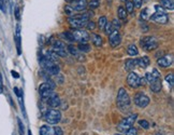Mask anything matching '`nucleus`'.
Segmentation results:
<instances>
[{
	"mask_svg": "<svg viewBox=\"0 0 174 135\" xmlns=\"http://www.w3.org/2000/svg\"><path fill=\"white\" fill-rule=\"evenodd\" d=\"M55 94L54 90H49V91H44V92H41L40 93V96L42 100H49V97L53 96Z\"/></svg>",
	"mask_w": 174,
	"mask_h": 135,
	"instance_id": "obj_27",
	"label": "nucleus"
},
{
	"mask_svg": "<svg viewBox=\"0 0 174 135\" xmlns=\"http://www.w3.org/2000/svg\"><path fill=\"white\" fill-rule=\"evenodd\" d=\"M116 135H122V134H116Z\"/></svg>",
	"mask_w": 174,
	"mask_h": 135,
	"instance_id": "obj_53",
	"label": "nucleus"
},
{
	"mask_svg": "<svg viewBox=\"0 0 174 135\" xmlns=\"http://www.w3.org/2000/svg\"><path fill=\"white\" fill-rule=\"evenodd\" d=\"M156 135H165V134H163V132H160V131H159V132L156 133Z\"/></svg>",
	"mask_w": 174,
	"mask_h": 135,
	"instance_id": "obj_49",
	"label": "nucleus"
},
{
	"mask_svg": "<svg viewBox=\"0 0 174 135\" xmlns=\"http://www.w3.org/2000/svg\"><path fill=\"white\" fill-rule=\"evenodd\" d=\"M149 20L158 24H166L169 21V17L166 13H155L154 15L149 16Z\"/></svg>",
	"mask_w": 174,
	"mask_h": 135,
	"instance_id": "obj_13",
	"label": "nucleus"
},
{
	"mask_svg": "<svg viewBox=\"0 0 174 135\" xmlns=\"http://www.w3.org/2000/svg\"><path fill=\"white\" fill-rule=\"evenodd\" d=\"M111 24H112V27H113L114 30H118V29L120 28V22H119V20L114 19Z\"/></svg>",
	"mask_w": 174,
	"mask_h": 135,
	"instance_id": "obj_33",
	"label": "nucleus"
},
{
	"mask_svg": "<svg viewBox=\"0 0 174 135\" xmlns=\"http://www.w3.org/2000/svg\"><path fill=\"white\" fill-rule=\"evenodd\" d=\"M28 135H32V134H31V131L30 130L28 131Z\"/></svg>",
	"mask_w": 174,
	"mask_h": 135,
	"instance_id": "obj_51",
	"label": "nucleus"
},
{
	"mask_svg": "<svg viewBox=\"0 0 174 135\" xmlns=\"http://www.w3.org/2000/svg\"><path fill=\"white\" fill-rule=\"evenodd\" d=\"M53 135H64V132L59 126H56L55 129H53Z\"/></svg>",
	"mask_w": 174,
	"mask_h": 135,
	"instance_id": "obj_39",
	"label": "nucleus"
},
{
	"mask_svg": "<svg viewBox=\"0 0 174 135\" xmlns=\"http://www.w3.org/2000/svg\"><path fill=\"white\" fill-rule=\"evenodd\" d=\"M109 41H110V44L113 48H116L117 45L120 44V42H122V36L118 33V30H113L109 35Z\"/></svg>",
	"mask_w": 174,
	"mask_h": 135,
	"instance_id": "obj_10",
	"label": "nucleus"
},
{
	"mask_svg": "<svg viewBox=\"0 0 174 135\" xmlns=\"http://www.w3.org/2000/svg\"><path fill=\"white\" fill-rule=\"evenodd\" d=\"M140 44L143 48L144 50L146 51H152L155 50L158 48V41L155 37H152V36H146L140 40Z\"/></svg>",
	"mask_w": 174,
	"mask_h": 135,
	"instance_id": "obj_5",
	"label": "nucleus"
},
{
	"mask_svg": "<svg viewBox=\"0 0 174 135\" xmlns=\"http://www.w3.org/2000/svg\"><path fill=\"white\" fill-rule=\"evenodd\" d=\"M155 10H156V13H166L163 8L160 7V5H155Z\"/></svg>",
	"mask_w": 174,
	"mask_h": 135,
	"instance_id": "obj_42",
	"label": "nucleus"
},
{
	"mask_svg": "<svg viewBox=\"0 0 174 135\" xmlns=\"http://www.w3.org/2000/svg\"><path fill=\"white\" fill-rule=\"evenodd\" d=\"M142 0H132V3L133 5H136V8H141L142 7Z\"/></svg>",
	"mask_w": 174,
	"mask_h": 135,
	"instance_id": "obj_41",
	"label": "nucleus"
},
{
	"mask_svg": "<svg viewBox=\"0 0 174 135\" xmlns=\"http://www.w3.org/2000/svg\"><path fill=\"white\" fill-rule=\"evenodd\" d=\"M145 79H146V81H148L149 83L153 82V76H152V73H146Z\"/></svg>",
	"mask_w": 174,
	"mask_h": 135,
	"instance_id": "obj_43",
	"label": "nucleus"
},
{
	"mask_svg": "<svg viewBox=\"0 0 174 135\" xmlns=\"http://www.w3.org/2000/svg\"><path fill=\"white\" fill-rule=\"evenodd\" d=\"M134 9V5L132 3V1H126V11L127 13H132Z\"/></svg>",
	"mask_w": 174,
	"mask_h": 135,
	"instance_id": "obj_30",
	"label": "nucleus"
},
{
	"mask_svg": "<svg viewBox=\"0 0 174 135\" xmlns=\"http://www.w3.org/2000/svg\"><path fill=\"white\" fill-rule=\"evenodd\" d=\"M125 133H126V135H136L138 131H136V128H130L129 130H127Z\"/></svg>",
	"mask_w": 174,
	"mask_h": 135,
	"instance_id": "obj_40",
	"label": "nucleus"
},
{
	"mask_svg": "<svg viewBox=\"0 0 174 135\" xmlns=\"http://www.w3.org/2000/svg\"><path fill=\"white\" fill-rule=\"evenodd\" d=\"M127 83L130 88L136 89L138 87H140V77L138 73H133V71H130V73L127 77Z\"/></svg>",
	"mask_w": 174,
	"mask_h": 135,
	"instance_id": "obj_9",
	"label": "nucleus"
},
{
	"mask_svg": "<svg viewBox=\"0 0 174 135\" xmlns=\"http://www.w3.org/2000/svg\"><path fill=\"white\" fill-rule=\"evenodd\" d=\"M163 55H165V53H163L162 51H159V52H158V53H156L155 56L157 57V59H159V56H160V57H162Z\"/></svg>",
	"mask_w": 174,
	"mask_h": 135,
	"instance_id": "obj_46",
	"label": "nucleus"
},
{
	"mask_svg": "<svg viewBox=\"0 0 174 135\" xmlns=\"http://www.w3.org/2000/svg\"><path fill=\"white\" fill-rule=\"evenodd\" d=\"M152 76H153V81H155V80H159V79H161L160 78V73H159V71L157 70L156 68H154L153 69V71H152Z\"/></svg>",
	"mask_w": 174,
	"mask_h": 135,
	"instance_id": "obj_35",
	"label": "nucleus"
},
{
	"mask_svg": "<svg viewBox=\"0 0 174 135\" xmlns=\"http://www.w3.org/2000/svg\"><path fill=\"white\" fill-rule=\"evenodd\" d=\"M11 73H12V76L14 77V78H18V77H19V76H18V73H17L16 71H14V70H12Z\"/></svg>",
	"mask_w": 174,
	"mask_h": 135,
	"instance_id": "obj_48",
	"label": "nucleus"
},
{
	"mask_svg": "<svg viewBox=\"0 0 174 135\" xmlns=\"http://www.w3.org/2000/svg\"><path fill=\"white\" fill-rule=\"evenodd\" d=\"M173 63V57L172 55L168 54V55H163L162 57H160V59H157V64L159 65L160 67H162V68H168L170 67Z\"/></svg>",
	"mask_w": 174,
	"mask_h": 135,
	"instance_id": "obj_11",
	"label": "nucleus"
},
{
	"mask_svg": "<svg viewBox=\"0 0 174 135\" xmlns=\"http://www.w3.org/2000/svg\"><path fill=\"white\" fill-rule=\"evenodd\" d=\"M43 119L49 124H57L61 120V112L57 109H47L43 115Z\"/></svg>",
	"mask_w": 174,
	"mask_h": 135,
	"instance_id": "obj_3",
	"label": "nucleus"
},
{
	"mask_svg": "<svg viewBox=\"0 0 174 135\" xmlns=\"http://www.w3.org/2000/svg\"><path fill=\"white\" fill-rule=\"evenodd\" d=\"M46 102H47V105H49L52 108H57V107H59L61 104L60 98H59V96L56 94H54L53 96L49 97V100H46Z\"/></svg>",
	"mask_w": 174,
	"mask_h": 135,
	"instance_id": "obj_16",
	"label": "nucleus"
},
{
	"mask_svg": "<svg viewBox=\"0 0 174 135\" xmlns=\"http://www.w3.org/2000/svg\"><path fill=\"white\" fill-rule=\"evenodd\" d=\"M68 1H71V0H68ZM72 1H73V0H72Z\"/></svg>",
	"mask_w": 174,
	"mask_h": 135,
	"instance_id": "obj_54",
	"label": "nucleus"
},
{
	"mask_svg": "<svg viewBox=\"0 0 174 135\" xmlns=\"http://www.w3.org/2000/svg\"><path fill=\"white\" fill-rule=\"evenodd\" d=\"M55 83L51 80L44 81L43 83H41V85L39 87V93L44 92V91H49V90H54L55 89Z\"/></svg>",
	"mask_w": 174,
	"mask_h": 135,
	"instance_id": "obj_15",
	"label": "nucleus"
},
{
	"mask_svg": "<svg viewBox=\"0 0 174 135\" xmlns=\"http://www.w3.org/2000/svg\"><path fill=\"white\" fill-rule=\"evenodd\" d=\"M108 23V19L105 16H100L98 20V27L100 30H104V27H105V24Z\"/></svg>",
	"mask_w": 174,
	"mask_h": 135,
	"instance_id": "obj_26",
	"label": "nucleus"
},
{
	"mask_svg": "<svg viewBox=\"0 0 174 135\" xmlns=\"http://www.w3.org/2000/svg\"><path fill=\"white\" fill-rule=\"evenodd\" d=\"M87 5H88L92 10L97 9V8L100 5V0H90L89 2L87 3Z\"/></svg>",
	"mask_w": 174,
	"mask_h": 135,
	"instance_id": "obj_29",
	"label": "nucleus"
},
{
	"mask_svg": "<svg viewBox=\"0 0 174 135\" xmlns=\"http://www.w3.org/2000/svg\"><path fill=\"white\" fill-rule=\"evenodd\" d=\"M15 17H16L17 20H19V9L18 8H15Z\"/></svg>",
	"mask_w": 174,
	"mask_h": 135,
	"instance_id": "obj_45",
	"label": "nucleus"
},
{
	"mask_svg": "<svg viewBox=\"0 0 174 135\" xmlns=\"http://www.w3.org/2000/svg\"><path fill=\"white\" fill-rule=\"evenodd\" d=\"M52 51L57 54L60 57H67L68 56V50H67V47L62 41L60 40H56L53 42L52 44Z\"/></svg>",
	"mask_w": 174,
	"mask_h": 135,
	"instance_id": "obj_6",
	"label": "nucleus"
},
{
	"mask_svg": "<svg viewBox=\"0 0 174 135\" xmlns=\"http://www.w3.org/2000/svg\"><path fill=\"white\" fill-rule=\"evenodd\" d=\"M73 35V38H74V41H78L79 43H87L89 41L90 37L89 34L87 33L86 30L80 28V29H74L73 31H71Z\"/></svg>",
	"mask_w": 174,
	"mask_h": 135,
	"instance_id": "obj_7",
	"label": "nucleus"
},
{
	"mask_svg": "<svg viewBox=\"0 0 174 135\" xmlns=\"http://www.w3.org/2000/svg\"><path fill=\"white\" fill-rule=\"evenodd\" d=\"M2 83V78H1V75H0V84Z\"/></svg>",
	"mask_w": 174,
	"mask_h": 135,
	"instance_id": "obj_50",
	"label": "nucleus"
},
{
	"mask_svg": "<svg viewBox=\"0 0 174 135\" xmlns=\"http://www.w3.org/2000/svg\"><path fill=\"white\" fill-rule=\"evenodd\" d=\"M160 3H161V7L165 8V9H168V10L174 9L173 0H160Z\"/></svg>",
	"mask_w": 174,
	"mask_h": 135,
	"instance_id": "obj_23",
	"label": "nucleus"
},
{
	"mask_svg": "<svg viewBox=\"0 0 174 135\" xmlns=\"http://www.w3.org/2000/svg\"><path fill=\"white\" fill-rule=\"evenodd\" d=\"M67 50H68V52L70 53L71 55H73V56L75 57L78 61H80V62H84V61H85L84 54H83L82 52H80V51L78 50V48H75L74 45H72V44L68 45Z\"/></svg>",
	"mask_w": 174,
	"mask_h": 135,
	"instance_id": "obj_12",
	"label": "nucleus"
},
{
	"mask_svg": "<svg viewBox=\"0 0 174 135\" xmlns=\"http://www.w3.org/2000/svg\"><path fill=\"white\" fill-rule=\"evenodd\" d=\"M17 122H18V126H19V131H21V133L24 132V126L23 123H22V121L19 120V119H17Z\"/></svg>",
	"mask_w": 174,
	"mask_h": 135,
	"instance_id": "obj_44",
	"label": "nucleus"
},
{
	"mask_svg": "<svg viewBox=\"0 0 174 135\" xmlns=\"http://www.w3.org/2000/svg\"><path fill=\"white\" fill-rule=\"evenodd\" d=\"M116 104L117 107L122 110H125L126 108H128L130 105V97L129 94L127 93V91L125 90V88H120L118 90L117 97H116Z\"/></svg>",
	"mask_w": 174,
	"mask_h": 135,
	"instance_id": "obj_2",
	"label": "nucleus"
},
{
	"mask_svg": "<svg viewBox=\"0 0 174 135\" xmlns=\"http://www.w3.org/2000/svg\"><path fill=\"white\" fill-rule=\"evenodd\" d=\"M92 43H94L96 47H101L102 45V37L100 35H96V34H92Z\"/></svg>",
	"mask_w": 174,
	"mask_h": 135,
	"instance_id": "obj_20",
	"label": "nucleus"
},
{
	"mask_svg": "<svg viewBox=\"0 0 174 135\" xmlns=\"http://www.w3.org/2000/svg\"><path fill=\"white\" fill-rule=\"evenodd\" d=\"M61 37H64L67 41H70V42L74 41V38H73V35L71 31H64V33L61 34Z\"/></svg>",
	"mask_w": 174,
	"mask_h": 135,
	"instance_id": "obj_28",
	"label": "nucleus"
},
{
	"mask_svg": "<svg viewBox=\"0 0 174 135\" xmlns=\"http://www.w3.org/2000/svg\"><path fill=\"white\" fill-rule=\"evenodd\" d=\"M114 29H113V27H112V24L110 23V22H108V23L105 24V27H104V33L106 34V35H110L112 31H113Z\"/></svg>",
	"mask_w": 174,
	"mask_h": 135,
	"instance_id": "obj_32",
	"label": "nucleus"
},
{
	"mask_svg": "<svg viewBox=\"0 0 174 135\" xmlns=\"http://www.w3.org/2000/svg\"><path fill=\"white\" fill-rule=\"evenodd\" d=\"M151 90L155 93L160 92V90H161V79H159V80H155L151 83Z\"/></svg>",
	"mask_w": 174,
	"mask_h": 135,
	"instance_id": "obj_19",
	"label": "nucleus"
},
{
	"mask_svg": "<svg viewBox=\"0 0 174 135\" xmlns=\"http://www.w3.org/2000/svg\"><path fill=\"white\" fill-rule=\"evenodd\" d=\"M86 27L88 30H94V29L96 28V24H95V22H92V21H88L86 24Z\"/></svg>",
	"mask_w": 174,
	"mask_h": 135,
	"instance_id": "obj_37",
	"label": "nucleus"
},
{
	"mask_svg": "<svg viewBox=\"0 0 174 135\" xmlns=\"http://www.w3.org/2000/svg\"><path fill=\"white\" fill-rule=\"evenodd\" d=\"M71 8H72L74 11H78V12L85 11L86 8H87L86 0H73Z\"/></svg>",
	"mask_w": 174,
	"mask_h": 135,
	"instance_id": "obj_14",
	"label": "nucleus"
},
{
	"mask_svg": "<svg viewBox=\"0 0 174 135\" xmlns=\"http://www.w3.org/2000/svg\"><path fill=\"white\" fill-rule=\"evenodd\" d=\"M136 66V59H129L125 62V70H127V71H132Z\"/></svg>",
	"mask_w": 174,
	"mask_h": 135,
	"instance_id": "obj_18",
	"label": "nucleus"
},
{
	"mask_svg": "<svg viewBox=\"0 0 174 135\" xmlns=\"http://www.w3.org/2000/svg\"><path fill=\"white\" fill-rule=\"evenodd\" d=\"M139 124L141 126V128L145 129V130H147V129H149V123H148L146 120H140L139 121Z\"/></svg>",
	"mask_w": 174,
	"mask_h": 135,
	"instance_id": "obj_38",
	"label": "nucleus"
},
{
	"mask_svg": "<svg viewBox=\"0 0 174 135\" xmlns=\"http://www.w3.org/2000/svg\"><path fill=\"white\" fill-rule=\"evenodd\" d=\"M65 12H66V14L68 15L69 17L74 16V10L71 8V5H66V8H65Z\"/></svg>",
	"mask_w": 174,
	"mask_h": 135,
	"instance_id": "obj_31",
	"label": "nucleus"
},
{
	"mask_svg": "<svg viewBox=\"0 0 174 135\" xmlns=\"http://www.w3.org/2000/svg\"><path fill=\"white\" fill-rule=\"evenodd\" d=\"M127 53L130 56H136V55L139 54V50H138L136 44H129L127 48Z\"/></svg>",
	"mask_w": 174,
	"mask_h": 135,
	"instance_id": "obj_21",
	"label": "nucleus"
},
{
	"mask_svg": "<svg viewBox=\"0 0 174 135\" xmlns=\"http://www.w3.org/2000/svg\"><path fill=\"white\" fill-rule=\"evenodd\" d=\"M136 118H138V115L133 114V115L128 116L127 118L122 119L119 123H118L117 130L119 131V132H126V131L129 130L130 128H132V126H133L134 122H136Z\"/></svg>",
	"mask_w": 174,
	"mask_h": 135,
	"instance_id": "obj_4",
	"label": "nucleus"
},
{
	"mask_svg": "<svg viewBox=\"0 0 174 135\" xmlns=\"http://www.w3.org/2000/svg\"><path fill=\"white\" fill-rule=\"evenodd\" d=\"M136 59V66H140L142 68H145L149 65V57L148 56H143V57H140V59Z\"/></svg>",
	"mask_w": 174,
	"mask_h": 135,
	"instance_id": "obj_17",
	"label": "nucleus"
},
{
	"mask_svg": "<svg viewBox=\"0 0 174 135\" xmlns=\"http://www.w3.org/2000/svg\"><path fill=\"white\" fill-rule=\"evenodd\" d=\"M94 16V12L92 11H88L85 12L84 14H79V15H74V16H71L68 19V22L70 23V25L72 27H74V29H80L83 28L87 24V22L90 21V17Z\"/></svg>",
	"mask_w": 174,
	"mask_h": 135,
	"instance_id": "obj_1",
	"label": "nucleus"
},
{
	"mask_svg": "<svg viewBox=\"0 0 174 135\" xmlns=\"http://www.w3.org/2000/svg\"><path fill=\"white\" fill-rule=\"evenodd\" d=\"M148 9H143L141 11V15H140V16H141V19H143L144 21H145V20H147V19H149V16H148Z\"/></svg>",
	"mask_w": 174,
	"mask_h": 135,
	"instance_id": "obj_36",
	"label": "nucleus"
},
{
	"mask_svg": "<svg viewBox=\"0 0 174 135\" xmlns=\"http://www.w3.org/2000/svg\"><path fill=\"white\" fill-rule=\"evenodd\" d=\"M90 49H92V48H90V45L88 44V43H79V45H78V50L82 53L89 52Z\"/></svg>",
	"mask_w": 174,
	"mask_h": 135,
	"instance_id": "obj_25",
	"label": "nucleus"
},
{
	"mask_svg": "<svg viewBox=\"0 0 174 135\" xmlns=\"http://www.w3.org/2000/svg\"><path fill=\"white\" fill-rule=\"evenodd\" d=\"M145 83H146L145 78H140V85H144Z\"/></svg>",
	"mask_w": 174,
	"mask_h": 135,
	"instance_id": "obj_47",
	"label": "nucleus"
},
{
	"mask_svg": "<svg viewBox=\"0 0 174 135\" xmlns=\"http://www.w3.org/2000/svg\"><path fill=\"white\" fill-rule=\"evenodd\" d=\"M39 133H40V135H53V129L45 124V126H41Z\"/></svg>",
	"mask_w": 174,
	"mask_h": 135,
	"instance_id": "obj_22",
	"label": "nucleus"
},
{
	"mask_svg": "<svg viewBox=\"0 0 174 135\" xmlns=\"http://www.w3.org/2000/svg\"><path fill=\"white\" fill-rule=\"evenodd\" d=\"M166 81H167L168 83H169L171 87H173V82H174V76H173V73H168L167 76H166Z\"/></svg>",
	"mask_w": 174,
	"mask_h": 135,
	"instance_id": "obj_34",
	"label": "nucleus"
},
{
	"mask_svg": "<svg viewBox=\"0 0 174 135\" xmlns=\"http://www.w3.org/2000/svg\"><path fill=\"white\" fill-rule=\"evenodd\" d=\"M134 104L138 105L141 108H145L148 104H149V97L145 95L142 92H138L134 95Z\"/></svg>",
	"mask_w": 174,
	"mask_h": 135,
	"instance_id": "obj_8",
	"label": "nucleus"
},
{
	"mask_svg": "<svg viewBox=\"0 0 174 135\" xmlns=\"http://www.w3.org/2000/svg\"><path fill=\"white\" fill-rule=\"evenodd\" d=\"M122 2H126V1H128V0H122Z\"/></svg>",
	"mask_w": 174,
	"mask_h": 135,
	"instance_id": "obj_52",
	"label": "nucleus"
},
{
	"mask_svg": "<svg viewBox=\"0 0 174 135\" xmlns=\"http://www.w3.org/2000/svg\"><path fill=\"white\" fill-rule=\"evenodd\" d=\"M117 15H118V19H119V20H126V19H127V11H126V9L122 7V5L118 7Z\"/></svg>",
	"mask_w": 174,
	"mask_h": 135,
	"instance_id": "obj_24",
	"label": "nucleus"
}]
</instances>
